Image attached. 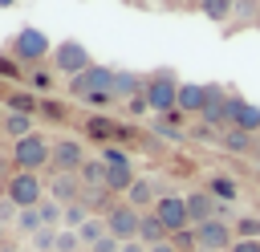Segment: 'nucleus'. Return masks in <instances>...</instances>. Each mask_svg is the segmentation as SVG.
<instances>
[{
  "instance_id": "obj_32",
  "label": "nucleus",
  "mask_w": 260,
  "mask_h": 252,
  "mask_svg": "<svg viewBox=\"0 0 260 252\" xmlns=\"http://www.w3.org/2000/svg\"><path fill=\"white\" fill-rule=\"evenodd\" d=\"M232 232H236V240H260V215H236Z\"/></svg>"
},
{
  "instance_id": "obj_29",
  "label": "nucleus",
  "mask_w": 260,
  "mask_h": 252,
  "mask_svg": "<svg viewBox=\"0 0 260 252\" xmlns=\"http://www.w3.org/2000/svg\"><path fill=\"white\" fill-rule=\"evenodd\" d=\"M37 215H41V224H45V228H61V219H65V207H61L57 199H49V195H45V199L37 203Z\"/></svg>"
},
{
  "instance_id": "obj_14",
  "label": "nucleus",
  "mask_w": 260,
  "mask_h": 252,
  "mask_svg": "<svg viewBox=\"0 0 260 252\" xmlns=\"http://www.w3.org/2000/svg\"><path fill=\"white\" fill-rule=\"evenodd\" d=\"M219 207H223V203H215L211 191H191V195H187L191 228H199V224H207V219H219Z\"/></svg>"
},
{
  "instance_id": "obj_37",
  "label": "nucleus",
  "mask_w": 260,
  "mask_h": 252,
  "mask_svg": "<svg viewBox=\"0 0 260 252\" xmlns=\"http://www.w3.org/2000/svg\"><path fill=\"white\" fill-rule=\"evenodd\" d=\"M28 81H32L37 89H53V69H32Z\"/></svg>"
},
{
  "instance_id": "obj_12",
  "label": "nucleus",
  "mask_w": 260,
  "mask_h": 252,
  "mask_svg": "<svg viewBox=\"0 0 260 252\" xmlns=\"http://www.w3.org/2000/svg\"><path fill=\"white\" fill-rule=\"evenodd\" d=\"M81 163H85V150H81L77 138H57V142H53V163H49L53 171H61V175H77Z\"/></svg>"
},
{
  "instance_id": "obj_3",
  "label": "nucleus",
  "mask_w": 260,
  "mask_h": 252,
  "mask_svg": "<svg viewBox=\"0 0 260 252\" xmlns=\"http://www.w3.org/2000/svg\"><path fill=\"white\" fill-rule=\"evenodd\" d=\"M8 53H12L20 65H37V61H45L53 49H49V37H45L37 24H24V28H16V33H12Z\"/></svg>"
},
{
  "instance_id": "obj_41",
  "label": "nucleus",
  "mask_w": 260,
  "mask_h": 252,
  "mask_svg": "<svg viewBox=\"0 0 260 252\" xmlns=\"http://www.w3.org/2000/svg\"><path fill=\"white\" fill-rule=\"evenodd\" d=\"M126 110H130V114H146V110H150V106H146V98H142V93H138V98H134V102H126Z\"/></svg>"
},
{
  "instance_id": "obj_5",
  "label": "nucleus",
  "mask_w": 260,
  "mask_h": 252,
  "mask_svg": "<svg viewBox=\"0 0 260 252\" xmlns=\"http://www.w3.org/2000/svg\"><path fill=\"white\" fill-rule=\"evenodd\" d=\"M4 199L16 203L20 211H24V207H37V203L45 199V183H41V175H37V171H12L8 183H4Z\"/></svg>"
},
{
  "instance_id": "obj_23",
  "label": "nucleus",
  "mask_w": 260,
  "mask_h": 252,
  "mask_svg": "<svg viewBox=\"0 0 260 252\" xmlns=\"http://www.w3.org/2000/svg\"><path fill=\"white\" fill-rule=\"evenodd\" d=\"M138 240L150 248V244H162V240H171V236H167V228L158 224V215H154V211H142V224H138Z\"/></svg>"
},
{
  "instance_id": "obj_16",
  "label": "nucleus",
  "mask_w": 260,
  "mask_h": 252,
  "mask_svg": "<svg viewBox=\"0 0 260 252\" xmlns=\"http://www.w3.org/2000/svg\"><path fill=\"white\" fill-rule=\"evenodd\" d=\"M207 110V85L183 81L179 85V114H203Z\"/></svg>"
},
{
  "instance_id": "obj_35",
  "label": "nucleus",
  "mask_w": 260,
  "mask_h": 252,
  "mask_svg": "<svg viewBox=\"0 0 260 252\" xmlns=\"http://www.w3.org/2000/svg\"><path fill=\"white\" fill-rule=\"evenodd\" d=\"M57 252H81V240H77V232L61 228V232H57Z\"/></svg>"
},
{
  "instance_id": "obj_30",
  "label": "nucleus",
  "mask_w": 260,
  "mask_h": 252,
  "mask_svg": "<svg viewBox=\"0 0 260 252\" xmlns=\"http://www.w3.org/2000/svg\"><path fill=\"white\" fill-rule=\"evenodd\" d=\"M89 215H93V211H89V203H85V199H77V203H69V207H65V219H61V228L77 232V228H81Z\"/></svg>"
},
{
  "instance_id": "obj_26",
  "label": "nucleus",
  "mask_w": 260,
  "mask_h": 252,
  "mask_svg": "<svg viewBox=\"0 0 260 252\" xmlns=\"http://www.w3.org/2000/svg\"><path fill=\"white\" fill-rule=\"evenodd\" d=\"M102 236H110V232H106V219H102V215H89V219H85V224L77 228V240H81V248H85V252H89V248H93V244H98Z\"/></svg>"
},
{
  "instance_id": "obj_25",
  "label": "nucleus",
  "mask_w": 260,
  "mask_h": 252,
  "mask_svg": "<svg viewBox=\"0 0 260 252\" xmlns=\"http://www.w3.org/2000/svg\"><path fill=\"white\" fill-rule=\"evenodd\" d=\"M260 20V0H236V12H232V24H228V33H236L240 24L248 28V24H256Z\"/></svg>"
},
{
  "instance_id": "obj_18",
  "label": "nucleus",
  "mask_w": 260,
  "mask_h": 252,
  "mask_svg": "<svg viewBox=\"0 0 260 252\" xmlns=\"http://www.w3.org/2000/svg\"><path fill=\"white\" fill-rule=\"evenodd\" d=\"M150 130L162 134V138H183V134H187V114H179V110H171V114H154Z\"/></svg>"
},
{
  "instance_id": "obj_36",
  "label": "nucleus",
  "mask_w": 260,
  "mask_h": 252,
  "mask_svg": "<svg viewBox=\"0 0 260 252\" xmlns=\"http://www.w3.org/2000/svg\"><path fill=\"white\" fill-rule=\"evenodd\" d=\"M37 114H45V118L61 122V118H65V106H61V102H53V98H41V110H37Z\"/></svg>"
},
{
  "instance_id": "obj_20",
  "label": "nucleus",
  "mask_w": 260,
  "mask_h": 252,
  "mask_svg": "<svg viewBox=\"0 0 260 252\" xmlns=\"http://www.w3.org/2000/svg\"><path fill=\"white\" fill-rule=\"evenodd\" d=\"M77 179H81L85 191H106V163L102 159H85L81 171H77Z\"/></svg>"
},
{
  "instance_id": "obj_28",
  "label": "nucleus",
  "mask_w": 260,
  "mask_h": 252,
  "mask_svg": "<svg viewBox=\"0 0 260 252\" xmlns=\"http://www.w3.org/2000/svg\"><path fill=\"white\" fill-rule=\"evenodd\" d=\"M4 106L16 110V114H37V110H41V98H32V93H24V89H12V93L4 98Z\"/></svg>"
},
{
  "instance_id": "obj_19",
  "label": "nucleus",
  "mask_w": 260,
  "mask_h": 252,
  "mask_svg": "<svg viewBox=\"0 0 260 252\" xmlns=\"http://www.w3.org/2000/svg\"><path fill=\"white\" fill-rule=\"evenodd\" d=\"M203 191H211V199H215V203H232V199H240V183H236L232 175H219V171L207 179V187H203Z\"/></svg>"
},
{
  "instance_id": "obj_11",
  "label": "nucleus",
  "mask_w": 260,
  "mask_h": 252,
  "mask_svg": "<svg viewBox=\"0 0 260 252\" xmlns=\"http://www.w3.org/2000/svg\"><path fill=\"white\" fill-rule=\"evenodd\" d=\"M228 118L236 130L244 134H260V106H252L248 98H240L236 89H228Z\"/></svg>"
},
{
  "instance_id": "obj_49",
  "label": "nucleus",
  "mask_w": 260,
  "mask_h": 252,
  "mask_svg": "<svg viewBox=\"0 0 260 252\" xmlns=\"http://www.w3.org/2000/svg\"><path fill=\"white\" fill-rule=\"evenodd\" d=\"M130 4H134V0H130Z\"/></svg>"
},
{
  "instance_id": "obj_38",
  "label": "nucleus",
  "mask_w": 260,
  "mask_h": 252,
  "mask_svg": "<svg viewBox=\"0 0 260 252\" xmlns=\"http://www.w3.org/2000/svg\"><path fill=\"white\" fill-rule=\"evenodd\" d=\"M191 134H195L199 142H219V130H215V126H207V122H203V126H195Z\"/></svg>"
},
{
  "instance_id": "obj_27",
  "label": "nucleus",
  "mask_w": 260,
  "mask_h": 252,
  "mask_svg": "<svg viewBox=\"0 0 260 252\" xmlns=\"http://www.w3.org/2000/svg\"><path fill=\"white\" fill-rule=\"evenodd\" d=\"M219 146H223L228 154H248V150H252V134H244V130L232 126V130L219 134Z\"/></svg>"
},
{
  "instance_id": "obj_10",
  "label": "nucleus",
  "mask_w": 260,
  "mask_h": 252,
  "mask_svg": "<svg viewBox=\"0 0 260 252\" xmlns=\"http://www.w3.org/2000/svg\"><path fill=\"white\" fill-rule=\"evenodd\" d=\"M195 244L207 248V252H228V248L236 244V232H232L228 219H207V224L195 228Z\"/></svg>"
},
{
  "instance_id": "obj_7",
  "label": "nucleus",
  "mask_w": 260,
  "mask_h": 252,
  "mask_svg": "<svg viewBox=\"0 0 260 252\" xmlns=\"http://www.w3.org/2000/svg\"><path fill=\"white\" fill-rule=\"evenodd\" d=\"M93 65V57H89V49L81 45V41H57L53 45V73H61V77H81L85 69Z\"/></svg>"
},
{
  "instance_id": "obj_34",
  "label": "nucleus",
  "mask_w": 260,
  "mask_h": 252,
  "mask_svg": "<svg viewBox=\"0 0 260 252\" xmlns=\"http://www.w3.org/2000/svg\"><path fill=\"white\" fill-rule=\"evenodd\" d=\"M0 77H8V81H20V77H24L20 61H16L12 53H0Z\"/></svg>"
},
{
  "instance_id": "obj_46",
  "label": "nucleus",
  "mask_w": 260,
  "mask_h": 252,
  "mask_svg": "<svg viewBox=\"0 0 260 252\" xmlns=\"http://www.w3.org/2000/svg\"><path fill=\"white\" fill-rule=\"evenodd\" d=\"M0 236H4V224H0Z\"/></svg>"
},
{
  "instance_id": "obj_6",
  "label": "nucleus",
  "mask_w": 260,
  "mask_h": 252,
  "mask_svg": "<svg viewBox=\"0 0 260 252\" xmlns=\"http://www.w3.org/2000/svg\"><path fill=\"white\" fill-rule=\"evenodd\" d=\"M102 219H106V232H110L118 244H130V240H138L142 211H138V207H130L126 199H122V203H114V199H110V207L102 211Z\"/></svg>"
},
{
  "instance_id": "obj_43",
  "label": "nucleus",
  "mask_w": 260,
  "mask_h": 252,
  "mask_svg": "<svg viewBox=\"0 0 260 252\" xmlns=\"http://www.w3.org/2000/svg\"><path fill=\"white\" fill-rule=\"evenodd\" d=\"M122 252H146V244L142 240H130V244H122Z\"/></svg>"
},
{
  "instance_id": "obj_13",
  "label": "nucleus",
  "mask_w": 260,
  "mask_h": 252,
  "mask_svg": "<svg viewBox=\"0 0 260 252\" xmlns=\"http://www.w3.org/2000/svg\"><path fill=\"white\" fill-rule=\"evenodd\" d=\"M81 195H85V187H81L77 175H61V171H53V179H49V199H57L61 207H69V203H77Z\"/></svg>"
},
{
  "instance_id": "obj_24",
  "label": "nucleus",
  "mask_w": 260,
  "mask_h": 252,
  "mask_svg": "<svg viewBox=\"0 0 260 252\" xmlns=\"http://www.w3.org/2000/svg\"><path fill=\"white\" fill-rule=\"evenodd\" d=\"M199 12L211 20V24H232V12H236V0H199Z\"/></svg>"
},
{
  "instance_id": "obj_31",
  "label": "nucleus",
  "mask_w": 260,
  "mask_h": 252,
  "mask_svg": "<svg viewBox=\"0 0 260 252\" xmlns=\"http://www.w3.org/2000/svg\"><path fill=\"white\" fill-rule=\"evenodd\" d=\"M20 236H37L45 224H41V215H37V207H24V211H16V224H12Z\"/></svg>"
},
{
  "instance_id": "obj_42",
  "label": "nucleus",
  "mask_w": 260,
  "mask_h": 252,
  "mask_svg": "<svg viewBox=\"0 0 260 252\" xmlns=\"http://www.w3.org/2000/svg\"><path fill=\"white\" fill-rule=\"evenodd\" d=\"M146 252H179V244H175V240H162V244H150Z\"/></svg>"
},
{
  "instance_id": "obj_39",
  "label": "nucleus",
  "mask_w": 260,
  "mask_h": 252,
  "mask_svg": "<svg viewBox=\"0 0 260 252\" xmlns=\"http://www.w3.org/2000/svg\"><path fill=\"white\" fill-rule=\"evenodd\" d=\"M89 252H122V244H118L114 236H102V240H98V244H93Z\"/></svg>"
},
{
  "instance_id": "obj_22",
  "label": "nucleus",
  "mask_w": 260,
  "mask_h": 252,
  "mask_svg": "<svg viewBox=\"0 0 260 252\" xmlns=\"http://www.w3.org/2000/svg\"><path fill=\"white\" fill-rule=\"evenodd\" d=\"M0 130L16 142V138H24V134H32V114H16V110H4V122H0Z\"/></svg>"
},
{
  "instance_id": "obj_8",
  "label": "nucleus",
  "mask_w": 260,
  "mask_h": 252,
  "mask_svg": "<svg viewBox=\"0 0 260 252\" xmlns=\"http://www.w3.org/2000/svg\"><path fill=\"white\" fill-rule=\"evenodd\" d=\"M150 211L158 215V224L167 228V236H179V232H187V228H191V211H187V195H175V191H162V195H158V203H154Z\"/></svg>"
},
{
  "instance_id": "obj_33",
  "label": "nucleus",
  "mask_w": 260,
  "mask_h": 252,
  "mask_svg": "<svg viewBox=\"0 0 260 252\" xmlns=\"http://www.w3.org/2000/svg\"><path fill=\"white\" fill-rule=\"evenodd\" d=\"M57 232L61 228H41L32 236V252H57Z\"/></svg>"
},
{
  "instance_id": "obj_21",
  "label": "nucleus",
  "mask_w": 260,
  "mask_h": 252,
  "mask_svg": "<svg viewBox=\"0 0 260 252\" xmlns=\"http://www.w3.org/2000/svg\"><path fill=\"white\" fill-rule=\"evenodd\" d=\"M85 134L110 146V138H118V134H122V126H118L114 118H102V114H93V118H85Z\"/></svg>"
},
{
  "instance_id": "obj_9",
  "label": "nucleus",
  "mask_w": 260,
  "mask_h": 252,
  "mask_svg": "<svg viewBox=\"0 0 260 252\" xmlns=\"http://www.w3.org/2000/svg\"><path fill=\"white\" fill-rule=\"evenodd\" d=\"M114 65H89L81 77H73L69 81V93L73 98H93V93H110L114 89Z\"/></svg>"
},
{
  "instance_id": "obj_47",
  "label": "nucleus",
  "mask_w": 260,
  "mask_h": 252,
  "mask_svg": "<svg viewBox=\"0 0 260 252\" xmlns=\"http://www.w3.org/2000/svg\"><path fill=\"white\" fill-rule=\"evenodd\" d=\"M0 122H4V114H0Z\"/></svg>"
},
{
  "instance_id": "obj_45",
  "label": "nucleus",
  "mask_w": 260,
  "mask_h": 252,
  "mask_svg": "<svg viewBox=\"0 0 260 252\" xmlns=\"http://www.w3.org/2000/svg\"><path fill=\"white\" fill-rule=\"evenodd\" d=\"M195 252H207V248H195Z\"/></svg>"
},
{
  "instance_id": "obj_44",
  "label": "nucleus",
  "mask_w": 260,
  "mask_h": 252,
  "mask_svg": "<svg viewBox=\"0 0 260 252\" xmlns=\"http://www.w3.org/2000/svg\"><path fill=\"white\" fill-rule=\"evenodd\" d=\"M12 4H16V0H0V8H12Z\"/></svg>"
},
{
  "instance_id": "obj_15",
  "label": "nucleus",
  "mask_w": 260,
  "mask_h": 252,
  "mask_svg": "<svg viewBox=\"0 0 260 252\" xmlns=\"http://www.w3.org/2000/svg\"><path fill=\"white\" fill-rule=\"evenodd\" d=\"M146 89V77H138V73H130V69H118L114 73V102H134L138 93Z\"/></svg>"
},
{
  "instance_id": "obj_1",
  "label": "nucleus",
  "mask_w": 260,
  "mask_h": 252,
  "mask_svg": "<svg viewBox=\"0 0 260 252\" xmlns=\"http://www.w3.org/2000/svg\"><path fill=\"white\" fill-rule=\"evenodd\" d=\"M179 85H183V81H179L171 69H154V73L146 77V89H142L150 114H171V110H179Z\"/></svg>"
},
{
  "instance_id": "obj_4",
  "label": "nucleus",
  "mask_w": 260,
  "mask_h": 252,
  "mask_svg": "<svg viewBox=\"0 0 260 252\" xmlns=\"http://www.w3.org/2000/svg\"><path fill=\"white\" fill-rule=\"evenodd\" d=\"M102 163H106V191L110 195H126L134 187V167H130V154L122 146H102Z\"/></svg>"
},
{
  "instance_id": "obj_40",
  "label": "nucleus",
  "mask_w": 260,
  "mask_h": 252,
  "mask_svg": "<svg viewBox=\"0 0 260 252\" xmlns=\"http://www.w3.org/2000/svg\"><path fill=\"white\" fill-rule=\"evenodd\" d=\"M228 252H260V240H236Z\"/></svg>"
},
{
  "instance_id": "obj_17",
  "label": "nucleus",
  "mask_w": 260,
  "mask_h": 252,
  "mask_svg": "<svg viewBox=\"0 0 260 252\" xmlns=\"http://www.w3.org/2000/svg\"><path fill=\"white\" fill-rule=\"evenodd\" d=\"M158 195H162V191L154 187V179H142V175H138V179H134V187L126 191V203H130V207H138V211H146V207H154V203H158Z\"/></svg>"
},
{
  "instance_id": "obj_2",
  "label": "nucleus",
  "mask_w": 260,
  "mask_h": 252,
  "mask_svg": "<svg viewBox=\"0 0 260 252\" xmlns=\"http://www.w3.org/2000/svg\"><path fill=\"white\" fill-rule=\"evenodd\" d=\"M8 163L16 167V171H41V167H49L53 163V142L45 138V134H24V138H16L12 142V154H8Z\"/></svg>"
},
{
  "instance_id": "obj_48",
  "label": "nucleus",
  "mask_w": 260,
  "mask_h": 252,
  "mask_svg": "<svg viewBox=\"0 0 260 252\" xmlns=\"http://www.w3.org/2000/svg\"><path fill=\"white\" fill-rule=\"evenodd\" d=\"M256 28H260V20H256Z\"/></svg>"
}]
</instances>
